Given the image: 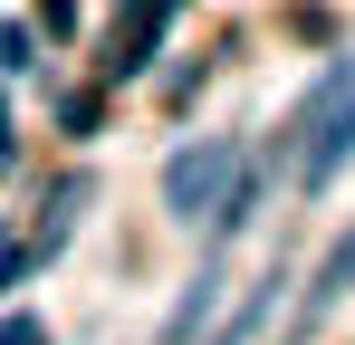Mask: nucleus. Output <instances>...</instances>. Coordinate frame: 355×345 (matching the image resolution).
Wrapping results in <instances>:
<instances>
[{
	"instance_id": "f257e3e1",
	"label": "nucleus",
	"mask_w": 355,
	"mask_h": 345,
	"mask_svg": "<svg viewBox=\"0 0 355 345\" xmlns=\"http://www.w3.org/2000/svg\"><path fill=\"white\" fill-rule=\"evenodd\" d=\"M240 172V144L231 134H202V144H182L173 163H164V211L173 221H202L211 202H221V182Z\"/></svg>"
},
{
	"instance_id": "f03ea898",
	"label": "nucleus",
	"mask_w": 355,
	"mask_h": 345,
	"mask_svg": "<svg viewBox=\"0 0 355 345\" xmlns=\"http://www.w3.org/2000/svg\"><path fill=\"white\" fill-rule=\"evenodd\" d=\"M307 134H317V144H307V163H297V182H307V192H327V182L346 172V154H355V87H346V96H336L327 115H317Z\"/></svg>"
},
{
	"instance_id": "7ed1b4c3",
	"label": "nucleus",
	"mask_w": 355,
	"mask_h": 345,
	"mask_svg": "<svg viewBox=\"0 0 355 345\" xmlns=\"http://www.w3.org/2000/svg\"><path fill=\"white\" fill-rule=\"evenodd\" d=\"M346 297H355V230L327 249V259H317V278H307V297H297V336H317V326H327Z\"/></svg>"
},
{
	"instance_id": "20e7f679",
	"label": "nucleus",
	"mask_w": 355,
	"mask_h": 345,
	"mask_svg": "<svg viewBox=\"0 0 355 345\" xmlns=\"http://www.w3.org/2000/svg\"><path fill=\"white\" fill-rule=\"evenodd\" d=\"M211 317H221V249H202V278L182 288V307L164 317V336H154V345H192Z\"/></svg>"
},
{
	"instance_id": "39448f33",
	"label": "nucleus",
	"mask_w": 355,
	"mask_h": 345,
	"mask_svg": "<svg viewBox=\"0 0 355 345\" xmlns=\"http://www.w3.org/2000/svg\"><path fill=\"white\" fill-rule=\"evenodd\" d=\"M279 288H288V278L269 269V278L250 288V297H240V307H231V317H221V326H211V336H202V345H250V336H259V326H269V307H279Z\"/></svg>"
},
{
	"instance_id": "423d86ee",
	"label": "nucleus",
	"mask_w": 355,
	"mask_h": 345,
	"mask_svg": "<svg viewBox=\"0 0 355 345\" xmlns=\"http://www.w3.org/2000/svg\"><path fill=\"white\" fill-rule=\"evenodd\" d=\"M250 211H259V172L240 163L231 182H221V202H211V249H221V240H240V230H250Z\"/></svg>"
},
{
	"instance_id": "0eeeda50",
	"label": "nucleus",
	"mask_w": 355,
	"mask_h": 345,
	"mask_svg": "<svg viewBox=\"0 0 355 345\" xmlns=\"http://www.w3.org/2000/svg\"><path fill=\"white\" fill-rule=\"evenodd\" d=\"M182 0H144V19H135V39H116V67L135 77V67H154V48H164V29H173Z\"/></svg>"
},
{
	"instance_id": "6e6552de",
	"label": "nucleus",
	"mask_w": 355,
	"mask_h": 345,
	"mask_svg": "<svg viewBox=\"0 0 355 345\" xmlns=\"http://www.w3.org/2000/svg\"><path fill=\"white\" fill-rule=\"evenodd\" d=\"M29 259H39L29 240H0V288H19V278H29Z\"/></svg>"
},
{
	"instance_id": "1a4fd4ad",
	"label": "nucleus",
	"mask_w": 355,
	"mask_h": 345,
	"mask_svg": "<svg viewBox=\"0 0 355 345\" xmlns=\"http://www.w3.org/2000/svg\"><path fill=\"white\" fill-rule=\"evenodd\" d=\"M0 345H49V326L39 317H0Z\"/></svg>"
}]
</instances>
